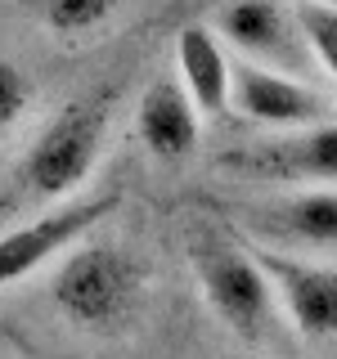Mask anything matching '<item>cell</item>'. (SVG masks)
Wrapping results in <instances>:
<instances>
[{"label":"cell","instance_id":"cell-1","mask_svg":"<svg viewBox=\"0 0 337 359\" xmlns=\"http://www.w3.org/2000/svg\"><path fill=\"white\" fill-rule=\"evenodd\" d=\"M144 292H149L144 261L112 238L77 243L72 252H63V261L50 278L54 310L77 332L90 337H121L140 319Z\"/></svg>","mask_w":337,"mask_h":359},{"label":"cell","instance_id":"cell-2","mask_svg":"<svg viewBox=\"0 0 337 359\" xmlns=\"http://www.w3.org/2000/svg\"><path fill=\"white\" fill-rule=\"evenodd\" d=\"M112 99L108 95H81L63 104L45 121V130L32 140L22 162L9 175V198L18 202H63L90 180L108 144Z\"/></svg>","mask_w":337,"mask_h":359},{"label":"cell","instance_id":"cell-3","mask_svg":"<svg viewBox=\"0 0 337 359\" xmlns=\"http://www.w3.org/2000/svg\"><path fill=\"white\" fill-rule=\"evenodd\" d=\"M189 265H194L202 297L225 328L243 341H265L279 319V301L252 247L234 243L220 229H194L189 233Z\"/></svg>","mask_w":337,"mask_h":359},{"label":"cell","instance_id":"cell-4","mask_svg":"<svg viewBox=\"0 0 337 359\" xmlns=\"http://www.w3.org/2000/svg\"><path fill=\"white\" fill-rule=\"evenodd\" d=\"M216 36L230 41L243 54V63H256L265 72L297 76V81H310L319 72L297 27V14L284 0H225L216 14Z\"/></svg>","mask_w":337,"mask_h":359},{"label":"cell","instance_id":"cell-5","mask_svg":"<svg viewBox=\"0 0 337 359\" xmlns=\"http://www.w3.org/2000/svg\"><path fill=\"white\" fill-rule=\"evenodd\" d=\"M117 202H121L117 189H104V194L63 202V207L45 211V216H37V220L5 229L0 233V287L18 283V278H27L32 269H41L45 261L72 252L99 220L117 211Z\"/></svg>","mask_w":337,"mask_h":359},{"label":"cell","instance_id":"cell-6","mask_svg":"<svg viewBox=\"0 0 337 359\" xmlns=\"http://www.w3.org/2000/svg\"><path fill=\"white\" fill-rule=\"evenodd\" d=\"M220 166L261 184H337V121L230 149Z\"/></svg>","mask_w":337,"mask_h":359},{"label":"cell","instance_id":"cell-7","mask_svg":"<svg viewBox=\"0 0 337 359\" xmlns=\"http://www.w3.org/2000/svg\"><path fill=\"white\" fill-rule=\"evenodd\" d=\"M230 108H239L247 121L270 126L279 135L310 130V126H324L329 117H337V104L324 95V90H315V81L279 76V72H265V67L243 63V59L234 63Z\"/></svg>","mask_w":337,"mask_h":359},{"label":"cell","instance_id":"cell-8","mask_svg":"<svg viewBox=\"0 0 337 359\" xmlns=\"http://www.w3.org/2000/svg\"><path fill=\"white\" fill-rule=\"evenodd\" d=\"M252 247V243H247ZM252 256L261 261L275 301L284 306L288 323L310 341L337 337V269L319 261H301L279 247H252Z\"/></svg>","mask_w":337,"mask_h":359},{"label":"cell","instance_id":"cell-9","mask_svg":"<svg viewBox=\"0 0 337 359\" xmlns=\"http://www.w3.org/2000/svg\"><path fill=\"white\" fill-rule=\"evenodd\" d=\"M135 126H140V140L153 157L180 162V157H189L198 149L202 117L189 104L185 86L171 81V76H157V81L144 86L140 104H135Z\"/></svg>","mask_w":337,"mask_h":359},{"label":"cell","instance_id":"cell-10","mask_svg":"<svg viewBox=\"0 0 337 359\" xmlns=\"http://www.w3.org/2000/svg\"><path fill=\"white\" fill-rule=\"evenodd\" d=\"M176 63H180V86L198 117H220L230 108V81H234V59L225 54L220 36L211 27H185L176 41Z\"/></svg>","mask_w":337,"mask_h":359},{"label":"cell","instance_id":"cell-11","mask_svg":"<svg viewBox=\"0 0 337 359\" xmlns=\"http://www.w3.org/2000/svg\"><path fill=\"white\" fill-rule=\"evenodd\" d=\"M265 233L297 247H337V189H297V194L252 211Z\"/></svg>","mask_w":337,"mask_h":359},{"label":"cell","instance_id":"cell-12","mask_svg":"<svg viewBox=\"0 0 337 359\" xmlns=\"http://www.w3.org/2000/svg\"><path fill=\"white\" fill-rule=\"evenodd\" d=\"M292 14H297V27H301V36H306L315 63H319V72L329 76V81H337V9L333 5L297 0Z\"/></svg>","mask_w":337,"mask_h":359},{"label":"cell","instance_id":"cell-13","mask_svg":"<svg viewBox=\"0 0 337 359\" xmlns=\"http://www.w3.org/2000/svg\"><path fill=\"white\" fill-rule=\"evenodd\" d=\"M112 9H117V0H41V14L59 36H86L99 22H108Z\"/></svg>","mask_w":337,"mask_h":359},{"label":"cell","instance_id":"cell-14","mask_svg":"<svg viewBox=\"0 0 337 359\" xmlns=\"http://www.w3.org/2000/svg\"><path fill=\"white\" fill-rule=\"evenodd\" d=\"M27 108H32V81L22 76L18 63L0 59V135L14 130Z\"/></svg>","mask_w":337,"mask_h":359},{"label":"cell","instance_id":"cell-15","mask_svg":"<svg viewBox=\"0 0 337 359\" xmlns=\"http://www.w3.org/2000/svg\"><path fill=\"white\" fill-rule=\"evenodd\" d=\"M310 5H333L337 9V0H310Z\"/></svg>","mask_w":337,"mask_h":359},{"label":"cell","instance_id":"cell-16","mask_svg":"<svg viewBox=\"0 0 337 359\" xmlns=\"http://www.w3.org/2000/svg\"><path fill=\"white\" fill-rule=\"evenodd\" d=\"M230 359H256V355H230Z\"/></svg>","mask_w":337,"mask_h":359}]
</instances>
